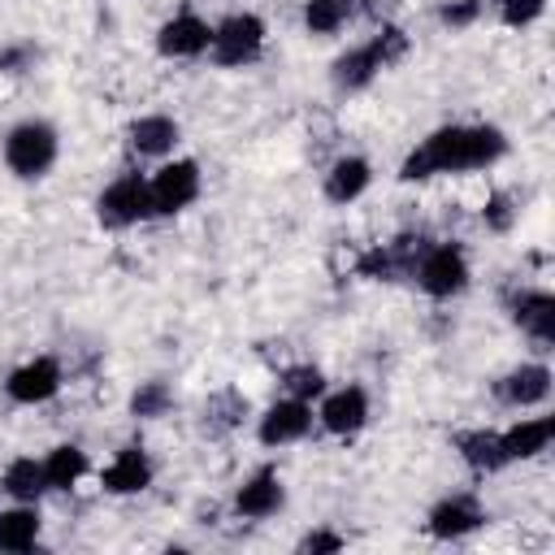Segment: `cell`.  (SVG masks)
Returning <instances> with one entry per match:
<instances>
[{"instance_id":"cell-4","label":"cell","mask_w":555,"mask_h":555,"mask_svg":"<svg viewBox=\"0 0 555 555\" xmlns=\"http://www.w3.org/2000/svg\"><path fill=\"white\" fill-rule=\"evenodd\" d=\"M412 273H416V282H421V291L434 295V299H451V295H460V291L468 286V260H464V251H460L455 243L425 247Z\"/></svg>"},{"instance_id":"cell-3","label":"cell","mask_w":555,"mask_h":555,"mask_svg":"<svg viewBox=\"0 0 555 555\" xmlns=\"http://www.w3.org/2000/svg\"><path fill=\"white\" fill-rule=\"evenodd\" d=\"M4 165L17 178H43L56 165V130L48 121H22L4 139Z\"/></svg>"},{"instance_id":"cell-28","label":"cell","mask_w":555,"mask_h":555,"mask_svg":"<svg viewBox=\"0 0 555 555\" xmlns=\"http://www.w3.org/2000/svg\"><path fill=\"white\" fill-rule=\"evenodd\" d=\"M282 382H286V390H291L295 399H312V395L325 390V377H321V369H312V364H295V369H286Z\"/></svg>"},{"instance_id":"cell-11","label":"cell","mask_w":555,"mask_h":555,"mask_svg":"<svg viewBox=\"0 0 555 555\" xmlns=\"http://www.w3.org/2000/svg\"><path fill=\"white\" fill-rule=\"evenodd\" d=\"M317 421H321L330 434H338V438L360 434L364 421H369V395H364L360 386H343V390H334V395L321 399Z\"/></svg>"},{"instance_id":"cell-17","label":"cell","mask_w":555,"mask_h":555,"mask_svg":"<svg viewBox=\"0 0 555 555\" xmlns=\"http://www.w3.org/2000/svg\"><path fill=\"white\" fill-rule=\"evenodd\" d=\"M551 438H555V421H551V416H529V421H520V425H512V429L499 434L507 464H512V460H533V455H542V451L551 447Z\"/></svg>"},{"instance_id":"cell-16","label":"cell","mask_w":555,"mask_h":555,"mask_svg":"<svg viewBox=\"0 0 555 555\" xmlns=\"http://www.w3.org/2000/svg\"><path fill=\"white\" fill-rule=\"evenodd\" d=\"M512 321L533 338V343H551L555 338V295L551 291H520L512 304Z\"/></svg>"},{"instance_id":"cell-1","label":"cell","mask_w":555,"mask_h":555,"mask_svg":"<svg viewBox=\"0 0 555 555\" xmlns=\"http://www.w3.org/2000/svg\"><path fill=\"white\" fill-rule=\"evenodd\" d=\"M507 152V134L499 126H442L434 130L408 160L399 165L403 182H425L438 173H464V169H486Z\"/></svg>"},{"instance_id":"cell-30","label":"cell","mask_w":555,"mask_h":555,"mask_svg":"<svg viewBox=\"0 0 555 555\" xmlns=\"http://www.w3.org/2000/svg\"><path fill=\"white\" fill-rule=\"evenodd\" d=\"M477 13H481V0H460V4H447L442 9V22L447 26H468Z\"/></svg>"},{"instance_id":"cell-31","label":"cell","mask_w":555,"mask_h":555,"mask_svg":"<svg viewBox=\"0 0 555 555\" xmlns=\"http://www.w3.org/2000/svg\"><path fill=\"white\" fill-rule=\"evenodd\" d=\"M299 551H343V538L330 533V529H317V533H308V538L299 542Z\"/></svg>"},{"instance_id":"cell-10","label":"cell","mask_w":555,"mask_h":555,"mask_svg":"<svg viewBox=\"0 0 555 555\" xmlns=\"http://www.w3.org/2000/svg\"><path fill=\"white\" fill-rule=\"evenodd\" d=\"M208 43H212V26H208L204 17H195V13L169 17V22L160 26V35H156V52H160V56H173V61L199 56V52H208Z\"/></svg>"},{"instance_id":"cell-9","label":"cell","mask_w":555,"mask_h":555,"mask_svg":"<svg viewBox=\"0 0 555 555\" xmlns=\"http://www.w3.org/2000/svg\"><path fill=\"white\" fill-rule=\"evenodd\" d=\"M4 390H9L13 403H48L61 390V364L52 356H35V360H26L22 369L9 373Z\"/></svg>"},{"instance_id":"cell-32","label":"cell","mask_w":555,"mask_h":555,"mask_svg":"<svg viewBox=\"0 0 555 555\" xmlns=\"http://www.w3.org/2000/svg\"><path fill=\"white\" fill-rule=\"evenodd\" d=\"M30 56V48H13V52H4L0 56V69H9V74H17V65Z\"/></svg>"},{"instance_id":"cell-14","label":"cell","mask_w":555,"mask_h":555,"mask_svg":"<svg viewBox=\"0 0 555 555\" xmlns=\"http://www.w3.org/2000/svg\"><path fill=\"white\" fill-rule=\"evenodd\" d=\"M282 503H286V490H282V477H278L273 468L251 473V477L238 486V494H234V507H238V516H247V520H264V516H273Z\"/></svg>"},{"instance_id":"cell-7","label":"cell","mask_w":555,"mask_h":555,"mask_svg":"<svg viewBox=\"0 0 555 555\" xmlns=\"http://www.w3.org/2000/svg\"><path fill=\"white\" fill-rule=\"evenodd\" d=\"M95 217H100V225H108V230H126V225L152 217L147 182H143L139 173H121V178H113V182L100 191V199H95Z\"/></svg>"},{"instance_id":"cell-29","label":"cell","mask_w":555,"mask_h":555,"mask_svg":"<svg viewBox=\"0 0 555 555\" xmlns=\"http://www.w3.org/2000/svg\"><path fill=\"white\" fill-rule=\"evenodd\" d=\"M494 4H499V17H503L507 26H529V22H538L542 9H546V0H494Z\"/></svg>"},{"instance_id":"cell-25","label":"cell","mask_w":555,"mask_h":555,"mask_svg":"<svg viewBox=\"0 0 555 555\" xmlns=\"http://www.w3.org/2000/svg\"><path fill=\"white\" fill-rule=\"evenodd\" d=\"M351 9H356V0H308L304 4V26L312 35H334V30L347 26Z\"/></svg>"},{"instance_id":"cell-26","label":"cell","mask_w":555,"mask_h":555,"mask_svg":"<svg viewBox=\"0 0 555 555\" xmlns=\"http://www.w3.org/2000/svg\"><path fill=\"white\" fill-rule=\"evenodd\" d=\"M173 408V390L165 386V382H143L134 395H130V412L139 416V421H156V416H165Z\"/></svg>"},{"instance_id":"cell-5","label":"cell","mask_w":555,"mask_h":555,"mask_svg":"<svg viewBox=\"0 0 555 555\" xmlns=\"http://www.w3.org/2000/svg\"><path fill=\"white\" fill-rule=\"evenodd\" d=\"M212 61L217 65H225V69H234V65H247V61H256L260 56V48H264V22L256 17V13H234V17H225L221 26H212Z\"/></svg>"},{"instance_id":"cell-13","label":"cell","mask_w":555,"mask_h":555,"mask_svg":"<svg viewBox=\"0 0 555 555\" xmlns=\"http://www.w3.org/2000/svg\"><path fill=\"white\" fill-rule=\"evenodd\" d=\"M100 486L108 494H139V490H147L152 486V460H147V451L143 447H121L113 455V464L100 473Z\"/></svg>"},{"instance_id":"cell-21","label":"cell","mask_w":555,"mask_h":555,"mask_svg":"<svg viewBox=\"0 0 555 555\" xmlns=\"http://www.w3.org/2000/svg\"><path fill=\"white\" fill-rule=\"evenodd\" d=\"M455 451H460L464 464L477 468V473H499V468L507 464L503 442H499L494 429H468V434H460V438H455Z\"/></svg>"},{"instance_id":"cell-22","label":"cell","mask_w":555,"mask_h":555,"mask_svg":"<svg viewBox=\"0 0 555 555\" xmlns=\"http://www.w3.org/2000/svg\"><path fill=\"white\" fill-rule=\"evenodd\" d=\"M35 538H39V512H35V503H17V507L0 512V551L22 555V551L35 546Z\"/></svg>"},{"instance_id":"cell-8","label":"cell","mask_w":555,"mask_h":555,"mask_svg":"<svg viewBox=\"0 0 555 555\" xmlns=\"http://www.w3.org/2000/svg\"><path fill=\"white\" fill-rule=\"evenodd\" d=\"M308 429H312V408H308V399L286 395V399H278V403L260 416L256 438H260L264 447H286V442H299Z\"/></svg>"},{"instance_id":"cell-20","label":"cell","mask_w":555,"mask_h":555,"mask_svg":"<svg viewBox=\"0 0 555 555\" xmlns=\"http://www.w3.org/2000/svg\"><path fill=\"white\" fill-rule=\"evenodd\" d=\"M130 147L139 156H165L178 147V121L165 117V113H147L130 126Z\"/></svg>"},{"instance_id":"cell-2","label":"cell","mask_w":555,"mask_h":555,"mask_svg":"<svg viewBox=\"0 0 555 555\" xmlns=\"http://www.w3.org/2000/svg\"><path fill=\"white\" fill-rule=\"evenodd\" d=\"M403 52H408V35H403L399 26H386V30H377L369 43H360V48H351V52H343V56L334 61V87H338V91H360V87H369L382 69H390L395 61H403Z\"/></svg>"},{"instance_id":"cell-19","label":"cell","mask_w":555,"mask_h":555,"mask_svg":"<svg viewBox=\"0 0 555 555\" xmlns=\"http://www.w3.org/2000/svg\"><path fill=\"white\" fill-rule=\"evenodd\" d=\"M0 490H4L9 499H17V503H39L43 490H48L43 460H35V455H17V460H9V468H4V477H0Z\"/></svg>"},{"instance_id":"cell-12","label":"cell","mask_w":555,"mask_h":555,"mask_svg":"<svg viewBox=\"0 0 555 555\" xmlns=\"http://www.w3.org/2000/svg\"><path fill=\"white\" fill-rule=\"evenodd\" d=\"M481 525H486V512H481V503L473 494H451L429 512V533L434 538H451L455 542V538L477 533Z\"/></svg>"},{"instance_id":"cell-15","label":"cell","mask_w":555,"mask_h":555,"mask_svg":"<svg viewBox=\"0 0 555 555\" xmlns=\"http://www.w3.org/2000/svg\"><path fill=\"white\" fill-rule=\"evenodd\" d=\"M494 390H499V399L507 408H533V403H542L551 395V369L546 364H520V369L503 373Z\"/></svg>"},{"instance_id":"cell-27","label":"cell","mask_w":555,"mask_h":555,"mask_svg":"<svg viewBox=\"0 0 555 555\" xmlns=\"http://www.w3.org/2000/svg\"><path fill=\"white\" fill-rule=\"evenodd\" d=\"M481 221H486V230H494V234H507V230L516 225V204H512V195L494 191V195L486 199V208H481Z\"/></svg>"},{"instance_id":"cell-24","label":"cell","mask_w":555,"mask_h":555,"mask_svg":"<svg viewBox=\"0 0 555 555\" xmlns=\"http://www.w3.org/2000/svg\"><path fill=\"white\" fill-rule=\"evenodd\" d=\"M243 416H247V399H243L238 390H217V395L204 403V429H208V434H230Z\"/></svg>"},{"instance_id":"cell-23","label":"cell","mask_w":555,"mask_h":555,"mask_svg":"<svg viewBox=\"0 0 555 555\" xmlns=\"http://www.w3.org/2000/svg\"><path fill=\"white\" fill-rule=\"evenodd\" d=\"M87 473V451L74 447V442H61L48 451L43 460V477H48V490H74Z\"/></svg>"},{"instance_id":"cell-18","label":"cell","mask_w":555,"mask_h":555,"mask_svg":"<svg viewBox=\"0 0 555 555\" xmlns=\"http://www.w3.org/2000/svg\"><path fill=\"white\" fill-rule=\"evenodd\" d=\"M369 182H373L369 160H364V156H343V160H334L330 173H325V199H330V204H351V199H360V195L369 191Z\"/></svg>"},{"instance_id":"cell-6","label":"cell","mask_w":555,"mask_h":555,"mask_svg":"<svg viewBox=\"0 0 555 555\" xmlns=\"http://www.w3.org/2000/svg\"><path fill=\"white\" fill-rule=\"evenodd\" d=\"M195 195H199V165L195 160H169L147 182L152 217H173L186 204H195Z\"/></svg>"}]
</instances>
